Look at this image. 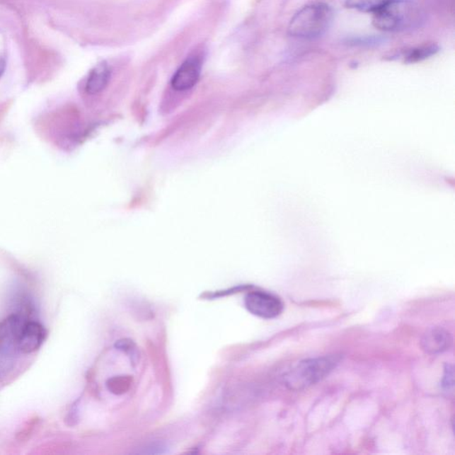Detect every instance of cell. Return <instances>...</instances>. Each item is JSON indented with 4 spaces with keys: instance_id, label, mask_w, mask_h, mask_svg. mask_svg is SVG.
Masks as SVG:
<instances>
[{
    "instance_id": "cell-4",
    "label": "cell",
    "mask_w": 455,
    "mask_h": 455,
    "mask_svg": "<svg viewBox=\"0 0 455 455\" xmlns=\"http://www.w3.org/2000/svg\"><path fill=\"white\" fill-rule=\"evenodd\" d=\"M23 323L13 315L0 324V376L13 366V357L20 350L18 337Z\"/></svg>"
},
{
    "instance_id": "cell-7",
    "label": "cell",
    "mask_w": 455,
    "mask_h": 455,
    "mask_svg": "<svg viewBox=\"0 0 455 455\" xmlns=\"http://www.w3.org/2000/svg\"><path fill=\"white\" fill-rule=\"evenodd\" d=\"M201 62L197 58L187 59L173 76L171 85L176 91H186L199 81Z\"/></svg>"
},
{
    "instance_id": "cell-3",
    "label": "cell",
    "mask_w": 455,
    "mask_h": 455,
    "mask_svg": "<svg viewBox=\"0 0 455 455\" xmlns=\"http://www.w3.org/2000/svg\"><path fill=\"white\" fill-rule=\"evenodd\" d=\"M336 355L323 356L301 361L284 374V384L291 391L304 390L322 381L340 363Z\"/></svg>"
},
{
    "instance_id": "cell-11",
    "label": "cell",
    "mask_w": 455,
    "mask_h": 455,
    "mask_svg": "<svg viewBox=\"0 0 455 455\" xmlns=\"http://www.w3.org/2000/svg\"><path fill=\"white\" fill-rule=\"evenodd\" d=\"M391 0H346L347 8L363 13H374L390 2Z\"/></svg>"
},
{
    "instance_id": "cell-12",
    "label": "cell",
    "mask_w": 455,
    "mask_h": 455,
    "mask_svg": "<svg viewBox=\"0 0 455 455\" xmlns=\"http://www.w3.org/2000/svg\"><path fill=\"white\" fill-rule=\"evenodd\" d=\"M443 390L449 391L454 388V367L451 364H447L444 367V377L442 379Z\"/></svg>"
},
{
    "instance_id": "cell-2",
    "label": "cell",
    "mask_w": 455,
    "mask_h": 455,
    "mask_svg": "<svg viewBox=\"0 0 455 455\" xmlns=\"http://www.w3.org/2000/svg\"><path fill=\"white\" fill-rule=\"evenodd\" d=\"M421 8L409 0H391L373 13V25L376 29L397 33L418 26L422 22Z\"/></svg>"
},
{
    "instance_id": "cell-9",
    "label": "cell",
    "mask_w": 455,
    "mask_h": 455,
    "mask_svg": "<svg viewBox=\"0 0 455 455\" xmlns=\"http://www.w3.org/2000/svg\"><path fill=\"white\" fill-rule=\"evenodd\" d=\"M110 69L106 62H100L90 72L86 84V92L89 95H96L106 88L110 81Z\"/></svg>"
},
{
    "instance_id": "cell-10",
    "label": "cell",
    "mask_w": 455,
    "mask_h": 455,
    "mask_svg": "<svg viewBox=\"0 0 455 455\" xmlns=\"http://www.w3.org/2000/svg\"><path fill=\"white\" fill-rule=\"evenodd\" d=\"M439 47L435 43L422 44L421 46L405 51L402 58L405 64H417L434 57L439 53Z\"/></svg>"
},
{
    "instance_id": "cell-5",
    "label": "cell",
    "mask_w": 455,
    "mask_h": 455,
    "mask_svg": "<svg viewBox=\"0 0 455 455\" xmlns=\"http://www.w3.org/2000/svg\"><path fill=\"white\" fill-rule=\"evenodd\" d=\"M245 306L250 313L264 319L279 317L284 304L276 295L262 291L250 292L245 298Z\"/></svg>"
},
{
    "instance_id": "cell-6",
    "label": "cell",
    "mask_w": 455,
    "mask_h": 455,
    "mask_svg": "<svg viewBox=\"0 0 455 455\" xmlns=\"http://www.w3.org/2000/svg\"><path fill=\"white\" fill-rule=\"evenodd\" d=\"M453 345V336L448 330L440 326H433L423 333L421 347L430 355H437L447 352Z\"/></svg>"
},
{
    "instance_id": "cell-1",
    "label": "cell",
    "mask_w": 455,
    "mask_h": 455,
    "mask_svg": "<svg viewBox=\"0 0 455 455\" xmlns=\"http://www.w3.org/2000/svg\"><path fill=\"white\" fill-rule=\"evenodd\" d=\"M333 20L331 6L322 2L312 3L295 13L288 25V33L298 39H316L326 33Z\"/></svg>"
},
{
    "instance_id": "cell-13",
    "label": "cell",
    "mask_w": 455,
    "mask_h": 455,
    "mask_svg": "<svg viewBox=\"0 0 455 455\" xmlns=\"http://www.w3.org/2000/svg\"><path fill=\"white\" fill-rule=\"evenodd\" d=\"M6 69V61L5 59H0V77L4 74Z\"/></svg>"
},
{
    "instance_id": "cell-8",
    "label": "cell",
    "mask_w": 455,
    "mask_h": 455,
    "mask_svg": "<svg viewBox=\"0 0 455 455\" xmlns=\"http://www.w3.org/2000/svg\"><path fill=\"white\" fill-rule=\"evenodd\" d=\"M45 336L46 332L40 323L23 322L18 337L20 352L25 354L36 352L42 345Z\"/></svg>"
}]
</instances>
